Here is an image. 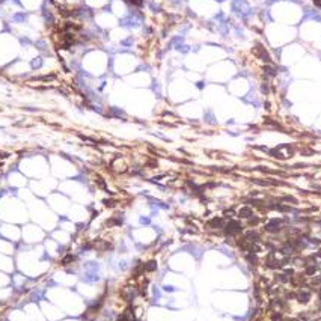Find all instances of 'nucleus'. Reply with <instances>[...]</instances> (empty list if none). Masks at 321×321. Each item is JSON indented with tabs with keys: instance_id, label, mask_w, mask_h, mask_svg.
<instances>
[{
	"instance_id": "2",
	"label": "nucleus",
	"mask_w": 321,
	"mask_h": 321,
	"mask_svg": "<svg viewBox=\"0 0 321 321\" xmlns=\"http://www.w3.org/2000/svg\"><path fill=\"white\" fill-rule=\"evenodd\" d=\"M74 259H76V258H74L73 255H68V256H65V258L62 259V264H63V265H67V264H70V262H73Z\"/></svg>"
},
{
	"instance_id": "3",
	"label": "nucleus",
	"mask_w": 321,
	"mask_h": 321,
	"mask_svg": "<svg viewBox=\"0 0 321 321\" xmlns=\"http://www.w3.org/2000/svg\"><path fill=\"white\" fill-rule=\"evenodd\" d=\"M250 214H252V213H250V210H249V208H244V210H241V211H240L241 217H249Z\"/></svg>"
},
{
	"instance_id": "1",
	"label": "nucleus",
	"mask_w": 321,
	"mask_h": 321,
	"mask_svg": "<svg viewBox=\"0 0 321 321\" xmlns=\"http://www.w3.org/2000/svg\"><path fill=\"white\" fill-rule=\"evenodd\" d=\"M155 268H157L155 261H149L148 264H145V270H146V271H154Z\"/></svg>"
}]
</instances>
